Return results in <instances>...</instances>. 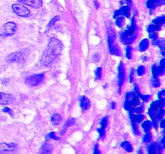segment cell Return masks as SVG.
I'll use <instances>...</instances> for the list:
<instances>
[{"label": "cell", "instance_id": "4316f807", "mask_svg": "<svg viewBox=\"0 0 165 154\" xmlns=\"http://www.w3.org/2000/svg\"><path fill=\"white\" fill-rule=\"evenodd\" d=\"M164 58L161 60L159 68H158V74H164Z\"/></svg>", "mask_w": 165, "mask_h": 154}, {"label": "cell", "instance_id": "30bf717a", "mask_svg": "<svg viewBox=\"0 0 165 154\" xmlns=\"http://www.w3.org/2000/svg\"><path fill=\"white\" fill-rule=\"evenodd\" d=\"M18 2L34 8H39L42 6V0H18Z\"/></svg>", "mask_w": 165, "mask_h": 154}, {"label": "cell", "instance_id": "6da1fadb", "mask_svg": "<svg viewBox=\"0 0 165 154\" xmlns=\"http://www.w3.org/2000/svg\"><path fill=\"white\" fill-rule=\"evenodd\" d=\"M63 45L59 40L55 37L51 38L41 58V63L43 66L48 67L52 64L54 60L60 54Z\"/></svg>", "mask_w": 165, "mask_h": 154}, {"label": "cell", "instance_id": "484cf974", "mask_svg": "<svg viewBox=\"0 0 165 154\" xmlns=\"http://www.w3.org/2000/svg\"><path fill=\"white\" fill-rule=\"evenodd\" d=\"M151 83H152V86H153L154 87H159L160 82L159 80V78H158V77H154V76H153L152 80H151Z\"/></svg>", "mask_w": 165, "mask_h": 154}, {"label": "cell", "instance_id": "f35d334b", "mask_svg": "<svg viewBox=\"0 0 165 154\" xmlns=\"http://www.w3.org/2000/svg\"><path fill=\"white\" fill-rule=\"evenodd\" d=\"M131 47H130V46H128L127 49H126V57L128 58H131Z\"/></svg>", "mask_w": 165, "mask_h": 154}, {"label": "cell", "instance_id": "9c48e42d", "mask_svg": "<svg viewBox=\"0 0 165 154\" xmlns=\"http://www.w3.org/2000/svg\"><path fill=\"white\" fill-rule=\"evenodd\" d=\"M14 101L12 95L8 93L0 92V105H8Z\"/></svg>", "mask_w": 165, "mask_h": 154}, {"label": "cell", "instance_id": "f907efd6", "mask_svg": "<svg viewBox=\"0 0 165 154\" xmlns=\"http://www.w3.org/2000/svg\"><path fill=\"white\" fill-rule=\"evenodd\" d=\"M126 1H127V3H130V1H131V0H126Z\"/></svg>", "mask_w": 165, "mask_h": 154}, {"label": "cell", "instance_id": "b9f144b4", "mask_svg": "<svg viewBox=\"0 0 165 154\" xmlns=\"http://www.w3.org/2000/svg\"><path fill=\"white\" fill-rule=\"evenodd\" d=\"M93 154H101V152L99 151V149H98V147H97V145L95 146V148H94V152H93Z\"/></svg>", "mask_w": 165, "mask_h": 154}, {"label": "cell", "instance_id": "1f68e13d", "mask_svg": "<svg viewBox=\"0 0 165 154\" xmlns=\"http://www.w3.org/2000/svg\"><path fill=\"white\" fill-rule=\"evenodd\" d=\"M46 138L47 139H50V138H52V139H55V140H59V138H57L56 136H55V132H50V133H48L47 135H46Z\"/></svg>", "mask_w": 165, "mask_h": 154}, {"label": "cell", "instance_id": "ac0fdd59", "mask_svg": "<svg viewBox=\"0 0 165 154\" xmlns=\"http://www.w3.org/2000/svg\"><path fill=\"white\" fill-rule=\"evenodd\" d=\"M50 120H51V123H52V124H53L54 126H57V125H59L61 123L62 119H61V116L59 114H54L52 117H51Z\"/></svg>", "mask_w": 165, "mask_h": 154}, {"label": "cell", "instance_id": "4dcf8cb0", "mask_svg": "<svg viewBox=\"0 0 165 154\" xmlns=\"http://www.w3.org/2000/svg\"><path fill=\"white\" fill-rule=\"evenodd\" d=\"M107 117H104L102 120H101V129H103V130H105V129L107 128Z\"/></svg>", "mask_w": 165, "mask_h": 154}, {"label": "cell", "instance_id": "f1b7e54d", "mask_svg": "<svg viewBox=\"0 0 165 154\" xmlns=\"http://www.w3.org/2000/svg\"><path fill=\"white\" fill-rule=\"evenodd\" d=\"M124 17L123 16H119L117 17V21H116V25H117L118 27H122L123 24H124Z\"/></svg>", "mask_w": 165, "mask_h": 154}, {"label": "cell", "instance_id": "ee69618b", "mask_svg": "<svg viewBox=\"0 0 165 154\" xmlns=\"http://www.w3.org/2000/svg\"><path fill=\"white\" fill-rule=\"evenodd\" d=\"M121 15V13H120V11L117 10L116 11V12H115V14H114V18H116V17H118V16Z\"/></svg>", "mask_w": 165, "mask_h": 154}, {"label": "cell", "instance_id": "8992f818", "mask_svg": "<svg viewBox=\"0 0 165 154\" xmlns=\"http://www.w3.org/2000/svg\"><path fill=\"white\" fill-rule=\"evenodd\" d=\"M43 80H44V74H40L32 75V76L27 77V78L25 79V82L28 86L35 87V86L39 85Z\"/></svg>", "mask_w": 165, "mask_h": 154}, {"label": "cell", "instance_id": "7a4b0ae2", "mask_svg": "<svg viewBox=\"0 0 165 154\" xmlns=\"http://www.w3.org/2000/svg\"><path fill=\"white\" fill-rule=\"evenodd\" d=\"M164 102L161 101H155L151 104L148 114L153 120H157L158 119H159L164 116Z\"/></svg>", "mask_w": 165, "mask_h": 154}, {"label": "cell", "instance_id": "d6986e66", "mask_svg": "<svg viewBox=\"0 0 165 154\" xmlns=\"http://www.w3.org/2000/svg\"><path fill=\"white\" fill-rule=\"evenodd\" d=\"M75 119H73V118H69V120L65 122V124H64V129H62V131L60 132V134L61 135H63V134H64V133H65V131H66V129H68L69 127H70V126H72L74 124H75Z\"/></svg>", "mask_w": 165, "mask_h": 154}, {"label": "cell", "instance_id": "8d00e7d4", "mask_svg": "<svg viewBox=\"0 0 165 154\" xmlns=\"http://www.w3.org/2000/svg\"><path fill=\"white\" fill-rule=\"evenodd\" d=\"M132 127H133L134 133H135L136 135H139V131L138 127H137V125H136L135 123H132Z\"/></svg>", "mask_w": 165, "mask_h": 154}, {"label": "cell", "instance_id": "44dd1931", "mask_svg": "<svg viewBox=\"0 0 165 154\" xmlns=\"http://www.w3.org/2000/svg\"><path fill=\"white\" fill-rule=\"evenodd\" d=\"M149 47V41L147 39L142 40L139 43V50L140 51H145Z\"/></svg>", "mask_w": 165, "mask_h": 154}, {"label": "cell", "instance_id": "f6af8a7d", "mask_svg": "<svg viewBox=\"0 0 165 154\" xmlns=\"http://www.w3.org/2000/svg\"><path fill=\"white\" fill-rule=\"evenodd\" d=\"M130 82H132V81H133V70H132V71H131V73H130Z\"/></svg>", "mask_w": 165, "mask_h": 154}, {"label": "cell", "instance_id": "7402d4cb", "mask_svg": "<svg viewBox=\"0 0 165 154\" xmlns=\"http://www.w3.org/2000/svg\"><path fill=\"white\" fill-rule=\"evenodd\" d=\"M121 146H122V147L123 148L125 149L126 151H127L128 153H131V152L133 151V148H132L131 144H130L129 142H127V141L122 142V144H121Z\"/></svg>", "mask_w": 165, "mask_h": 154}, {"label": "cell", "instance_id": "5bb4252c", "mask_svg": "<svg viewBox=\"0 0 165 154\" xmlns=\"http://www.w3.org/2000/svg\"><path fill=\"white\" fill-rule=\"evenodd\" d=\"M80 106L82 108V111H86L90 106V101L85 96H83L80 98Z\"/></svg>", "mask_w": 165, "mask_h": 154}, {"label": "cell", "instance_id": "7c38bea8", "mask_svg": "<svg viewBox=\"0 0 165 154\" xmlns=\"http://www.w3.org/2000/svg\"><path fill=\"white\" fill-rule=\"evenodd\" d=\"M149 154H161V148L157 143H153L148 148Z\"/></svg>", "mask_w": 165, "mask_h": 154}, {"label": "cell", "instance_id": "681fc988", "mask_svg": "<svg viewBox=\"0 0 165 154\" xmlns=\"http://www.w3.org/2000/svg\"><path fill=\"white\" fill-rule=\"evenodd\" d=\"M139 154H143V151H142L141 149L139 150Z\"/></svg>", "mask_w": 165, "mask_h": 154}, {"label": "cell", "instance_id": "3957f363", "mask_svg": "<svg viewBox=\"0 0 165 154\" xmlns=\"http://www.w3.org/2000/svg\"><path fill=\"white\" fill-rule=\"evenodd\" d=\"M139 103L140 101L138 96H136V94H135L133 92H129L126 94V101H125V108L126 111H132L135 108L139 106Z\"/></svg>", "mask_w": 165, "mask_h": 154}, {"label": "cell", "instance_id": "7dc6e473", "mask_svg": "<svg viewBox=\"0 0 165 154\" xmlns=\"http://www.w3.org/2000/svg\"><path fill=\"white\" fill-rule=\"evenodd\" d=\"M164 120H163V121L161 122V127L164 128Z\"/></svg>", "mask_w": 165, "mask_h": 154}, {"label": "cell", "instance_id": "2e32d148", "mask_svg": "<svg viewBox=\"0 0 165 154\" xmlns=\"http://www.w3.org/2000/svg\"><path fill=\"white\" fill-rule=\"evenodd\" d=\"M109 52L113 55H117V56H120V54H121L120 49H119L117 44H115V43L109 46Z\"/></svg>", "mask_w": 165, "mask_h": 154}, {"label": "cell", "instance_id": "cb8c5ba5", "mask_svg": "<svg viewBox=\"0 0 165 154\" xmlns=\"http://www.w3.org/2000/svg\"><path fill=\"white\" fill-rule=\"evenodd\" d=\"M151 127H152V123L149 121V120H146V121H144V122L142 124V128H143V129H144L145 133L149 132Z\"/></svg>", "mask_w": 165, "mask_h": 154}, {"label": "cell", "instance_id": "52a82bcc", "mask_svg": "<svg viewBox=\"0 0 165 154\" xmlns=\"http://www.w3.org/2000/svg\"><path fill=\"white\" fill-rule=\"evenodd\" d=\"M12 10L16 13L17 16H22V17H26L30 15V11L28 10V8H26L25 6L21 5V4H17L15 3L12 6Z\"/></svg>", "mask_w": 165, "mask_h": 154}, {"label": "cell", "instance_id": "d4e9b609", "mask_svg": "<svg viewBox=\"0 0 165 154\" xmlns=\"http://www.w3.org/2000/svg\"><path fill=\"white\" fill-rule=\"evenodd\" d=\"M164 16H160V17H158V18H156L155 19L154 21H153V23H155V25H157V26H161V25H163L164 24Z\"/></svg>", "mask_w": 165, "mask_h": 154}, {"label": "cell", "instance_id": "ba28073f", "mask_svg": "<svg viewBox=\"0 0 165 154\" xmlns=\"http://www.w3.org/2000/svg\"><path fill=\"white\" fill-rule=\"evenodd\" d=\"M125 78V66L123 63H121L118 66V87H119V92L121 91V87L124 82Z\"/></svg>", "mask_w": 165, "mask_h": 154}, {"label": "cell", "instance_id": "74e56055", "mask_svg": "<svg viewBox=\"0 0 165 154\" xmlns=\"http://www.w3.org/2000/svg\"><path fill=\"white\" fill-rule=\"evenodd\" d=\"M164 93H165L164 90L161 91L159 93V97L160 101H163V102H164Z\"/></svg>", "mask_w": 165, "mask_h": 154}, {"label": "cell", "instance_id": "5b68a950", "mask_svg": "<svg viewBox=\"0 0 165 154\" xmlns=\"http://www.w3.org/2000/svg\"><path fill=\"white\" fill-rule=\"evenodd\" d=\"M26 54L25 51L21 50L19 52H16V53L11 54L10 55H8L7 57V62L8 63H22L24 62V58H26Z\"/></svg>", "mask_w": 165, "mask_h": 154}, {"label": "cell", "instance_id": "603a6c76", "mask_svg": "<svg viewBox=\"0 0 165 154\" xmlns=\"http://www.w3.org/2000/svg\"><path fill=\"white\" fill-rule=\"evenodd\" d=\"M119 11H120L121 15H124V16H126V17L130 16V8H129L128 6H123L122 8H121V9Z\"/></svg>", "mask_w": 165, "mask_h": 154}, {"label": "cell", "instance_id": "c3c4849f", "mask_svg": "<svg viewBox=\"0 0 165 154\" xmlns=\"http://www.w3.org/2000/svg\"><path fill=\"white\" fill-rule=\"evenodd\" d=\"M112 109H115V103H114V102H112Z\"/></svg>", "mask_w": 165, "mask_h": 154}, {"label": "cell", "instance_id": "8fae6325", "mask_svg": "<svg viewBox=\"0 0 165 154\" xmlns=\"http://www.w3.org/2000/svg\"><path fill=\"white\" fill-rule=\"evenodd\" d=\"M16 148V144H6V143H2L0 144V153H6L12 152Z\"/></svg>", "mask_w": 165, "mask_h": 154}, {"label": "cell", "instance_id": "d6a6232c", "mask_svg": "<svg viewBox=\"0 0 165 154\" xmlns=\"http://www.w3.org/2000/svg\"><path fill=\"white\" fill-rule=\"evenodd\" d=\"M144 72H145V69H144V66H139L137 69V74L139 76H142L144 74Z\"/></svg>", "mask_w": 165, "mask_h": 154}, {"label": "cell", "instance_id": "60d3db41", "mask_svg": "<svg viewBox=\"0 0 165 154\" xmlns=\"http://www.w3.org/2000/svg\"><path fill=\"white\" fill-rule=\"evenodd\" d=\"M97 131L99 132V134H100V138H102L104 137V133H105V130H103V129H97Z\"/></svg>", "mask_w": 165, "mask_h": 154}, {"label": "cell", "instance_id": "836d02e7", "mask_svg": "<svg viewBox=\"0 0 165 154\" xmlns=\"http://www.w3.org/2000/svg\"><path fill=\"white\" fill-rule=\"evenodd\" d=\"M95 74H96L97 79H100V78H101V68H97V69H96Z\"/></svg>", "mask_w": 165, "mask_h": 154}, {"label": "cell", "instance_id": "d590c367", "mask_svg": "<svg viewBox=\"0 0 165 154\" xmlns=\"http://www.w3.org/2000/svg\"><path fill=\"white\" fill-rule=\"evenodd\" d=\"M143 111H144V106H139V107H136V108H135L133 110V111L135 112V113H137V114L141 113Z\"/></svg>", "mask_w": 165, "mask_h": 154}, {"label": "cell", "instance_id": "7bdbcfd3", "mask_svg": "<svg viewBox=\"0 0 165 154\" xmlns=\"http://www.w3.org/2000/svg\"><path fill=\"white\" fill-rule=\"evenodd\" d=\"M140 97H141V99L144 100V101H146L150 98V96H140Z\"/></svg>", "mask_w": 165, "mask_h": 154}, {"label": "cell", "instance_id": "ab89813d", "mask_svg": "<svg viewBox=\"0 0 165 154\" xmlns=\"http://www.w3.org/2000/svg\"><path fill=\"white\" fill-rule=\"evenodd\" d=\"M152 72H153V76L154 77H158V68L154 65L153 68H152Z\"/></svg>", "mask_w": 165, "mask_h": 154}, {"label": "cell", "instance_id": "9a60e30c", "mask_svg": "<svg viewBox=\"0 0 165 154\" xmlns=\"http://www.w3.org/2000/svg\"><path fill=\"white\" fill-rule=\"evenodd\" d=\"M130 120H131V122L132 123H140L144 119V116H142V115H135L132 112H130Z\"/></svg>", "mask_w": 165, "mask_h": 154}, {"label": "cell", "instance_id": "277c9868", "mask_svg": "<svg viewBox=\"0 0 165 154\" xmlns=\"http://www.w3.org/2000/svg\"><path fill=\"white\" fill-rule=\"evenodd\" d=\"M17 30V25L13 21H9L4 24L0 31V36L1 37H6L8 36L13 35Z\"/></svg>", "mask_w": 165, "mask_h": 154}, {"label": "cell", "instance_id": "4fadbf2b", "mask_svg": "<svg viewBox=\"0 0 165 154\" xmlns=\"http://www.w3.org/2000/svg\"><path fill=\"white\" fill-rule=\"evenodd\" d=\"M52 145L48 144V143H45L43 144L42 147L41 148L40 153L39 154H51L52 153Z\"/></svg>", "mask_w": 165, "mask_h": 154}, {"label": "cell", "instance_id": "bcb514c9", "mask_svg": "<svg viewBox=\"0 0 165 154\" xmlns=\"http://www.w3.org/2000/svg\"><path fill=\"white\" fill-rule=\"evenodd\" d=\"M95 3V6H96L97 8H99V5H98V3H97V2H96V1H95V3Z\"/></svg>", "mask_w": 165, "mask_h": 154}, {"label": "cell", "instance_id": "e0dca14e", "mask_svg": "<svg viewBox=\"0 0 165 154\" xmlns=\"http://www.w3.org/2000/svg\"><path fill=\"white\" fill-rule=\"evenodd\" d=\"M115 40H116V34H115L114 31L112 29L108 30V46L114 44Z\"/></svg>", "mask_w": 165, "mask_h": 154}, {"label": "cell", "instance_id": "e575fe53", "mask_svg": "<svg viewBox=\"0 0 165 154\" xmlns=\"http://www.w3.org/2000/svg\"><path fill=\"white\" fill-rule=\"evenodd\" d=\"M3 111L5 112V113H8V115H10L11 116H13V111L11 110L10 108H8V107H4L3 109Z\"/></svg>", "mask_w": 165, "mask_h": 154}, {"label": "cell", "instance_id": "f546056e", "mask_svg": "<svg viewBox=\"0 0 165 154\" xmlns=\"http://www.w3.org/2000/svg\"><path fill=\"white\" fill-rule=\"evenodd\" d=\"M151 139H152V135H151V133H149V132H148V133H145V135L144 136L143 141H144V143L148 144V143H149L151 141Z\"/></svg>", "mask_w": 165, "mask_h": 154}, {"label": "cell", "instance_id": "ffe728a7", "mask_svg": "<svg viewBox=\"0 0 165 154\" xmlns=\"http://www.w3.org/2000/svg\"><path fill=\"white\" fill-rule=\"evenodd\" d=\"M162 3H164L162 0H149L147 2V6H148V8H155L156 6L161 5Z\"/></svg>", "mask_w": 165, "mask_h": 154}, {"label": "cell", "instance_id": "83f0119b", "mask_svg": "<svg viewBox=\"0 0 165 154\" xmlns=\"http://www.w3.org/2000/svg\"><path fill=\"white\" fill-rule=\"evenodd\" d=\"M59 16H54L53 18L50 20V21L49 22L48 24V27H47V28H50L51 27H53L54 25L56 23V21H59Z\"/></svg>", "mask_w": 165, "mask_h": 154}]
</instances>
